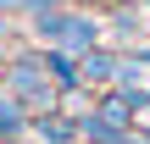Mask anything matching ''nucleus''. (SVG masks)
<instances>
[{"mask_svg": "<svg viewBox=\"0 0 150 144\" xmlns=\"http://www.w3.org/2000/svg\"><path fill=\"white\" fill-rule=\"evenodd\" d=\"M33 33H39L45 44H56V50H72V55H83V50L100 44V22H95L89 11H78V6L39 11V17H33Z\"/></svg>", "mask_w": 150, "mask_h": 144, "instance_id": "f257e3e1", "label": "nucleus"}, {"mask_svg": "<svg viewBox=\"0 0 150 144\" xmlns=\"http://www.w3.org/2000/svg\"><path fill=\"white\" fill-rule=\"evenodd\" d=\"M6 83H11V94L28 105V117H45V111H56V78H50V67H45V50H28V55H17L11 67H6Z\"/></svg>", "mask_w": 150, "mask_h": 144, "instance_id": "f03ea898", "label": "nucleus"}, {"mask_svg": "<svg viewBox=\"0 0 150 144\" xmlns=\"http://www.w3.org/2000/svg\"><path fill=\"white\" fill-rule=\"evenodd\" d=\"M117 50H106V44H95V50H83L78 55V67H83V89H117Z\"/></svg>", "mask_w": 150, "mask_h": 144, "instance_id": "7ed1b4c3", "label": "nucleus"}, {"mask_svg": "<svg viewBox=\"0 0 150 144\" xmlns=\"http://www.w3.org/2000/svg\"><path fill=\"white\" fill-rule=\"evenodd\" d=\"M45 67H50V78H56V89H61V94H67V89H83V67H78V55H72V50L45 44Z\"/></svg>", "mask_w": 150, "mask_h": 144, "instance_id": "20e7f679", "label": "nucleus"}, {"mask_svg": "<svg viewBox=\"0 0 150 144\" xmlns=\"http://www.w3.org/2000/svg\"><path fill=\"white\" fill-rule=\"evenodd\" d=\"M33 133L45 144H72L78 133H83V122H67L61 111H45V117H33Z\"/></svg>", "mask_w": 150, "mask_h": 144, "instance_id": "39448f33", "label": "nucleus"}, {"mask_svg": "<svg viewBox=\"0 0 150 144\" xmlns=\"http://www.w3.org/2000/svg\"><path fill=\"white\" fill-rule=\"evenodd\" d=\"M22 128H33V117H28V105H22L17 94H6V100H0V139H17Z\"/></svg>", "mask_w": 150, "mask_h": 144, "instance_id": "423d86ee", "label": "nucleus"}, {"mask_svg": "<svg viewBox=\"0 0 150 144\" xmlns=\"http://www.w3.org/2000/svg\"><path fill=\"white\" fill-rule=\"evenodd\" d=\"M56 6H72V0H28V17H39V11H56Z\"/></svg>", "mask_w": 150, "mask_h": 144, "instance_id": "0eeeda50", "label": "nucleus"}, {"mask_svg": "<svg viewBox=\"0 0 150 144\" xmlns=\"http://www.w3.org/2000/svg\"><path fill=\"white\" fill-rule=\"evenodd\" d=\"M0 11L11 17V11H28V0H0Z\"/></svg>", "mask_w": 150, "mask_h": 144, "instance_id": "6e6552de", "label": "nucleus"}, {"mask_svg": "<svg viewBox=\"0 0 150 144\" xmlns=\"http://www.w3.org/2000/svg\"><path fill=\"white\" fill-rule=\"evenodd\" d=\"M6 33H11V28H6V11H0V39H6Z\"/></svg>", "mask_w": 150, "mask_h": 144, "instance_id": "1a4fd4ad", "label": "nucleus"}, {"mask_svg": "<svg viewBox=\"0 0 150 144\" xmlns=\"http://www.w3.org/2000/svg\"><path fill=\"white\" fill-rule=\"evenodd\" d=\"M0 144H11V139H0Z\"/></svg>", "mask_w": 150, "mask_h": 144, "instance_id": "9d476101", "label": "nucleus"}]
</instances>
